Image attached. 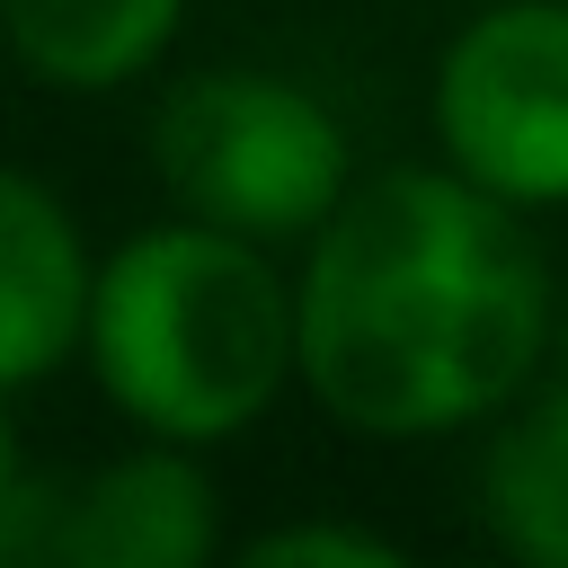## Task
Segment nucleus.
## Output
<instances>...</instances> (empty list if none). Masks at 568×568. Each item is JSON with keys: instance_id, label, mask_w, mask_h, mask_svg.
<instances>
[{"instance_id": "f257e3e1", "label": "nucleus", "mask_w": 568, "mask_h": 568, "mask_svg": "<svg viewBox=\"0 0 568 568\" xmlns=\"http://www.w3.org/2000/svg\"><path fill=\"white\" fill-rule=\"evenodd\" d=\"M559 328L532 213L444 160L355 169L293 266V382L364 444L488 426Z\"/></svg>"}, {"instance_id": "f03ea898", "label": "nucleus", "mask_w": 568, "mask_h": 568, "mask_svg": "<svg viewBox=\"0 0 568 568\" xmlns=\"http://www.w3.org/2000/svg\"><path fill=\"white\" fill-rule=\"evenodd\" d=\"M80 364L133 435L213 453L293 390V275L195 213L142 222L98 257Z\"/></svg>"}, {"instance_id": "7ed1b4c3", "label": "nucleus", "mask_w": 568, "mask_h": 568, "mask_svg": "<svg viewBox=\"0 0 568 568\" xmlns=\"http://www.w3.org/2000/svg\"><path fill=\"white\" fill-rule=\"evenodd\" d=\"M151 178L178 213L302 248L337 195L355 186V142L337 106L266 62H213L160 89L151 106Z\"/></svg>"}, {"instance_id": "20e7f679", "label": "nucleus", "mask_w": 568, "mask_h": 568, "mask_svg": "<svg viewBox=\"0 0 568 568\" xmlns=\"http://www.w3.org/2000/svg\"><path fill=\"white\" fill-rule=\"evenodd\" d=\"M435 160L470 186L559 213L568 204V0H488L435 53Z\"/></svg>"}, {"instance_id": "39448f33", "label": "nucleus", "mask_w": 568, "mask_h": 568, "mask_svg": "<svg viewBox=\"0 0 568 568\" xmlns=\"http://www.w3.org/2000/svg\"><path fill=\"white\" fill-rule=\"evenodd\" d=\"M222 550V488L195 444L133 435L80 488H62V568H195Z\"/></svg>"}, {"instance_id": "423d86ee", "label": "nucleus", "mask_w": 568, "mask_h": 568, "mask_svg": "<svg viewBox=\"0 0 568 568\" xmlns=\"http://www.w3.org/2000/svg\"><path fill=\"white\" fill-rule=\"evenodd\" d=\"M89 231L71 222V204L36 178L0 160V390H36L80 355V320H89Z\"/></svg>"}, {"instance_id": "0eeeda50", "label": "nucleus", "mask_w": 568, "mask_h": 568, "mask_svg": "<svg viewBox=\"0 0 568 568\" xmlns=\"http://www.w3.org/2000/svg\"><path fill=\"white\" fill-rule=\"evenodd\" d=\"M479 524L524 568H568V373H532L479 444Z\"/></svg>"}, {"instance_id": "6e6552de", "label": "nucleus", "mask_w": 568, "mask_h": 568, "mask_svg": "<svg viewBox=\"0 0 568 568\" xmlns=\"http://www.w3.org/2000/svg\"><path fill=\"white\" fill-rule=\"evenodd\" d=\"M186 0H0V44L36 89L115 98L169 62Z\"/></svg>"}, {"instance_id": "1a4fd4ad", "label": "nucleus", "mask_w": 568, "mask_h": 568, "mask_svg": "<svg viewBox=\"0 0 568 568\" xmlns=\"http://www.w3.org/2000/svg\"><path fill=\"white\" fill-rule=\"evenodd\" d=\"M408 550L373 524H346V515H293V524H266L240 541V568H399Z\"/></svg>"}, {"instance_id": "9d476101", "label": "nucleus", "mask_w": 568, "mask_h": 568, "mask_svg": "<svg viewBox=\"0 0 568 568\" xmlns=\"http://www.w3.org/2000/svg\"><path fill=\"white\" fill-rule=\"evenodd\" d=\"M27 488V453H18V426H9V390H0V506Z\"/></svg>"}, {"instance_id": "9b49d317", "label": "nucleus", "mask_w": 568, "mask_h": 568, "mask_svg": "<svg viewBox=\"0 0 568 568\" xmlns=\"http://www.w3.org/2000/svg\"><path fill=\"white\" fill-rule=\"evenodd\" d=\"M550 373H568V293H559V328H550Z\"/></svg>"}]
</instances>
